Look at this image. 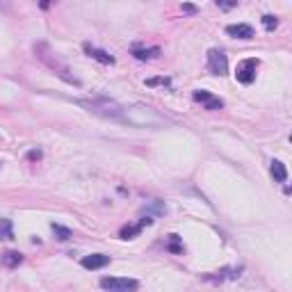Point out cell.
<instances>
[{
  "mask_svg": "<svg viewBox=\"0 0 292 292\" xmlns=\"http://www.w3.org/2000/svg\"><path fill=\"white\" fill-rule=\"evenodd\" d=\"M144 210H146V213H148V210H153V213H158V215H165L167 213V208L162 206L160 201H151L148 206H144Z\"/></svg>",
  "mask_w": 292,
  "mask_h": 292,
  "instance_id": "cell-18",
  "label": "cell"
},
{
  "mask_svg": "<svg viewBox=\"0 0 292 292\" xmlns=\"http://www.w3.org/2000/svg\"><path fill=\"white\" fill-rule=\"evenodd\" d=\"M50 228H53L55 238L60 240V242H67V240H71V238H73L71 228H67V226H60V224H50Z\"/></svg>",
  "mask_w": 292,
  "mask_h": 292,
  "instance_id": "cell-14",
  "label": "cell"
},
{
  "mask_svg": "<svg viewBox=\"0 0 292 292\" xmlns=\"http://www.w3.org/2000/svg\"><path fill=\"white\" fill-rule=\"evenodd\" d=\"M133 57H137V60H155V57H160V48L158 46H153V48L135 46L133 48Z\"/></svg>",
  "mask_w": 292,
  "mask_h": 292,
  "instance_id": "cell-11",
  "label": "cell"
},
{
  "mask_svg": "<svg viewBox=\"0 0 292 292\" xmlns=\"http://www.w3.org/2000/svg\"><path fill=\"white\" fill-rule=\"evenodd\" d=\"M263 25H265V30H269V32H272V30H276V27H279V19H276V16H272V14H265V16H263Z\"/></svg>",
  "mask_w": 292,
  "mask_h": 292,
  "instance_id": "cell-17",
  "label": "cell"
},
{
  "mask_svg": "<svg viewBox=\"0 0 292 292\" xmlns=\"http://www.w3.org/2000/svg\"><path fill=\"white\" fill-rule=\"evenodd\" d=\"M27 160H41V151H39V148L30 151V153H27Z\"/></svg>",
  "mask_w": 292,
  "mask_h": 292,
  "instance_id": "cell-21",
  "label": "cell"
},
{
  "mask_svg": "<svg viewBox=\"0 0 292 292\" xmlns=\"http://www.w3.org/2000/svg\"><path fill=\"white\" fill-rule=\"evenodd\" d=\"M0 260H2V265H5V267H19L21 263H23V253H19V251H5L2 256H0Z\"/></svg>",
  "mask_w": 292,
  "mask_h": 292,
  "instance_id": "cell-13",
  "label": "cell"
},
{
  "mask_svg": "<svg viewBox=\"0 0 292 292\" xmlns=\"http://www.w3.org/2000/svg\"><path fill=\"white\" fill-rule=\"evenodd\" d=\"M260 62L256 60V57H249V60H242L238 64V71H235V78H238V82H242V85H251L253 80H256V69H258Z\"/></svg>",
  "mask_w": 292,
  "mask_h": 292,
  "instance_id": "cell-5",
  "label": "cell"
},
{
  "mask_svg": "<svg viewBox=\"0 0 292 292\" xmlns=\"http://www.w3.org/2000/svg\"><path fill=\"white\" fill-rule=\"evenodd\" d=\"M226 34H231L235 39H253V27L249 23H238V25H228Z\"/></svg>",
  "mask_w": 292,
  "mask_h": 292,
  "instance_id": "cell-10",
  "label": "cell"
},
{
  "mask_svg": "<svg viewBox=\"0 0 292 292\" xmlns=\"http://www.w3.org/2000/svg\"><path fill=\"white\" fill-rule=\"evenodd\" d=\"M87 105L92 112L96 114H103V117H110V119H121V107L114 103V100H107V98H96V100H89V103H82Z\"/></svg>",
  "mask_w": 292,
  "mask_h": 292,
  "instance_id": "cell-4",
  "label": "cell"
},
{
  "mask_svg": "<svg viewBox=\"0 0 292 292\" xmlns=\"http://www.w3.org/2000/svg\"><path fill=\"white\" fill-rule=\"evenodd\" d=\"M208 69L215 75H226L228 73V60H226L224 50H217V48L208 50Z\"/></svg>",
  "mask_w": 292,
  "mask_h": 292,
  "instance_id": "cell-6",
  "label": "cell"
},
{
  "mask_svg": "<svg viewBox=\"0 0 292 292\" xmlns=\"http://www.w3.org/2000/svg\"><path fill=\"white\" fill-rule=\"evenodd\" d=\"M121 119L128 121L130 126L137 128H162L167 119L162 114H158L153 107L148 105H130L126 110H121Z\"/></svg>",
  "mask_w": 292,
  "mask_h": 292,
  "instance_id": "cell-1",
  "label": "cell"
},
{
  "mask_svg": "<svg viewBox=\"0 0 292 292\" xmlns=\"http://www.w3.org/2000/svg\"><path fill=\"white\" fill-rule=\"evenodd\" d=\"M34 53H37V57H39L44 64H48V67L53 69V71L57 73L62 80H67V82H71V85H80V82L73 78V75H69V69L64 67V64H62L57 57H53V53L48 50L46 44H37V46H34Z\"/></svg>",
  "mask_w": 292,
  "mask_h": 292,
  "instance_id": "cell-2",
  "label": "cell"
},
{
  "mask_svg": "<svg viewBox=\"0 0 292 292\" xmlns=\"http://www.w3.org/2000/svg\"><path fill=\"white\" fill-rule=\"evenodd\" d=\"M140 233H142L140 226H123L121 233H119V238L121 240H130V238H135V235H140Z\"/></svg>",
  "mask_w": 292,
  "mask_h": 292,
  "instance_id": "cell-16",
  "label": "cell"
},
{
  "mask_svg": "<svg viewBox=\"0 0 292 292\" xmlns=\"http://www.w3.org/2000/svg\"><path fill=\"white\" fill-rule=\"evenodd\" d=\"M85 53L92 57V60L100 62V64H114V57L107 50H103V48H96L92 46V44H85Z\"/></svg>",
  "mask_w": 292,
  "mask_h": 292,
  "instance_id": "cell-9",
  "label": "cell"
},
{
  "mask_svg": "<svg viewBox=\"0 0 292 292\" xmlns=\"http://www.w3.org/2000/svg\"><path fill=\"white\" fill-rule=\"evenodd\" d=\"M146 85L153 87V85H169V78H151V80H146Z\"/></svg>",
  "mask_w": 292,
  "mask_h": 292,
  "instance_id": "cell-20",
  "label": "cell"
},
{
  "mask_svg": "<svg viewBox=\"0 0 292 292\" xmlns=\"http://www.w3.org/2000/svg\"><path fill=\"white\" fill-rule=\"evenodd\" d=\"M183 12L185 14H196V7L190 5V2H185V5H183Z\"/></svg>",
  "mask_w": 292,
  "mask_h": 292,
  "instance_id": "cell-22",
  "label": "cell"
},
{
  "mask_svg": "<svg viewBox=\"0 0 292 292\" xmlns=\"http://www.w3.org/2000/svg\"><path fill=\"white\" fill-rule=\"evenodd\" d=\"M192 96H194L196 103H203L206 110H221V107H224V100L217 98V96H213V94L206 92V89H196Z\"/></svg>",
  "mask_w": 292,
  "mask_h": 292,
  "instance_id": "cell-7",
  "label": "cell"
},
{
  "mask_svg": "<svg viewBox=\"0 0 292 292\" xmlns=\"http://www.w3.org/2000/svg\"><path fill=\"white\" fill-rule=\"evenodd\" d=\"M110 265V256L105 253H92V256H85L82 258V267L85 269H100V267Z\"/></svg>",
  "mask_w": 292,
  "mask_h": 292,
  "instance_id": "cell-8",
  "label": "cell"
},
{
  "mask_svg": "<svg viewBox=\"0 0 292 292\" xmlns=\"http://www.w3.org/2000/svg\"><path fill=\"white\" fill-rule=\"evenodd\" d=\"M100 288L107 292H137L140 283L135 279H121V276H103Z\"/></svg>",
  "mask_w": 292,
  "mask_h": 292,
  "instance_id": "cell-3",
  "label": "cell"
},
{
  "mask_svg": "<svg viewBox=\"0 0 292 292\" xmlns=\"http://www.w3.org/2000/svg\"><path fill=\"white\" fill-rule=\"evenodd\" d=\"M269 171H272V176H274L276 183H286V180H288V169H286V165H283L281 160H272Z\"/></svg>",
  "mask_w": 292,
  "mask_h": 292,
  "instance_id": "cell-12",
  "label": "cell"
},
{
  "mask_svg": "<svg viewBox=\"0 0 292 292\" xmlns=\"http://www.w3.org/2000/svg\"><path fill=\"white\" fill-rule=\"evenodd\" d=\"M221 9H233V7H238V2H217Z\"/></svg>",
  "mask_w": 292,
  "mask_h": 292,
  "instance_id": "cell-23",
  "label": "cell"
},
{
  "mask_svg": "<svg viewBox=\"0 0 292 292\" xmlns=\"http://www.w3.org/2000/svg\"><path fill=\"white\" fill-rule=\"evenodd\" d=\"M12 221L9 219H0V240H12Z\"/></svg>",
  "mask_w": 292,
  "mask_h": 292,
  "instance_id": "cell-15",
  "label": "cell"
},
{
  "mask_svg": "<svg viewBox=\"0 0 292 292\" xmlns=\"http://www.w3.org/2000/svg\"><path fill=\"white\" fill-rule=\"evenodd\" d=\"M167 249H169L171 253H183V246L178 244V235H171V242L167 244Z\"/></svg>",
  "mask_w": 292,
  "mask_h": 292,
  "instance_id": "cell-19",
  "label": "cell"
}]
</instances>
